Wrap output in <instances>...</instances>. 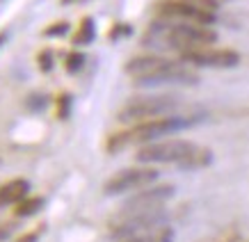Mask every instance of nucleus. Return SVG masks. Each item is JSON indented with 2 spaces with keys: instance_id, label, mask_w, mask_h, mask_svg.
<instances>
[{
  "instance_id": "obj_1",
  "label": "nucleus",
  "mask_w": 249,
  "mask_h": 242,
  "mask_svg": "<svg viewBox=\"0 0 249 242\" xmlns=\"http://www.w3.org/2000/svg\"><path fill=\"white\" fill-rule=\"evenodd\" d=\"M142 44L158 51H174V53H192L201 48H211L217 44V32L204 23H188V21H167L156 18L144 32Z\"/></svg>"
},
{
  "instance_id": "obj_2",
  "label": "nucleus",
  "mask_w": 249,
  "mask_h": 242,
  "mask_svg": "<svg viewBox=\"0 0 249 242\" xmlns=\"http://www.w3.org/2000/svg\"><path fill=\"white\" fill-rule=\"evenodd\" d=\"M142 165H176L181 169H204L213 162V151L190 139H158L135 153Z\"/></svg>"
},
{
  "instance_id": "obj_3",
  "label": "nucleus",
  "mask_w": 249,
  "mask_h": 242,
  "mask_svg": "<svg viewBox=\"0 0 249 242\" xmlns=\"http://www.w3.org/2000/svg\"><path fill=\"white\" fill-rule=\"evenodd\" d=\"M124 71L137 85H196L199 73L183 60H169L162 55H142L126 62Z\"/></svg>"
},
{
  "instance_id": "obj_4",
  "label": "nucleus",
  "mask_w": 249,
  "mask_h": 242,
  "mask_svg": "<svg viewBox=\"0 0 249 242\" xmlns=\"http://www.w3.org/2000/svg\"><path fill=\"white\" fill-rule=\"evenodd\" d=\"M206 117L204 114H172V117H162V119H151V121H142L135 123L133 128L124 130V133H114L107 139V151L117 153L126 146H135V144H149V142H158L160 137L174 135L178 130L192 128L196 123H201Z\"/></svg>"
},
{
  "instance_id": "obj_5",
  "label": "nucleus",
  "mask_w": 249,
  "mask_h": 242,
  "mask_svg": "<svg viewBox=\"0 0 249 242\" xmlns=\"http://www.w3.org/2000/svg\"><path fill=\"white\" fill-rule=\"evenodd\" d=\"M181 99L169 94H149V96H133V99L117 112L121 123H142V121L162 119L172 114H181Z\"/></svg>"
},
{
  "instance_id": "obj_6",
  "label": "nucleus",
  "mask_w": 249,
  "mask_h": 242,
  "mask_svg": "<svg viewBox=\"0 0 249 242\" xmlns=\"http://www.w3.org/2000/svg\"><path fill=\"white\" fill-rule=\"evenodd\" d=\"M176 194L174 185H158V188H144L137 194L124 201L121 208L114 212V217H130V215H140V212H153L160 210L169 199Z\"/></svg>"
},
{
  "instance_id": "obj_7",
  "label": "nucleus",
  "mask_w": 249,
  "mask_h": 242,
  "mask_svg": "<svg viewBox=\"0 0 249 242\" xmlns=\"http://www.w3.org/2000/svg\"><path fill=\"white\" fill-rule=\"evenodd\" d=\"M156 18H167V21H188V23H204L213 25L217 16L213 9L199 7L188 0H160L156 5Z\"/></svg>"
},
{
  "instance_id": "obj_8",
  "label": "nucleus",
  "mask_w": 249,
  "mask_h": 242,
  "mask_svg": "<svg viewBox=\"0 0 249 242\" xmlns=\"http://www.w3.org/2000/svg\"><path fill=\"white\" fill-rule=\"evenodd\" d=\"M158 181V172L153 167H133V169H121L119 174H114L110 181L103 185V192L107 197L126 194L133 190H144L151 183Z\"/></svg>"
},
{
  "instance_id": "obj_9",
  "label": "nucleus",
  "mask_w": 249,
  "mask_h": 242,
  "mask_svg": "<svg viewBox=\"0 0 249 242\" xmlns=\"http://www.w3.org/2000/svg\"><path fill=\"white\" fill-rule=\"evenodd\" d=\"M183 62H188L192 67H206V69H233L240 64V55L231 48H201L192 53H183Z\"/></svg>"
},
{
  "instance_id": "obj_10",
  "label": "nucleus",
  "mask_w": 249,
  "mask_h": 242,
  "mask_svg": "<svg viewBox=\"0 0 249 242\" xmlns=\"http://www.w3.org/2000/svg\"><path fill=\"white\" fill-rule=\"evenodd\" d=\"M30 194V181L25 178H14V181L0 185V208L12 204H18L21 199H25Z\"/></svg>"
},
{
  "instance_id": "obj_11",
  "label": "nucleus",
  "mask_w": 249,
  "mask_h": 242,
  "mask_svg": "<svg viewBox=\"0 0 249 242\" xmlns=\"http://www.w3.org/2000/svg\"><path fill=\"white\" fill-rule=\"evenodd\" d=\"M174 240V231L169 226H160V228H153V231H146V233H140V235H133L128 240H121V242H172Z\"/></svg>"
},
{
  "instance_id": "obj_12",
  "label": "nucleus",
  "mask_w": 249,
  "mask_h": 242,
  "mask_svg": "<svg viewBox=\"0 0 249 242\" xmlns=\"http://www.w3.org/2000/svg\"><path fill=\"white\" fill-rule=\"evenodd\" d=\"M94 37H96V25H94V18L91 16H85L83 21H80V25H78V32L76 37H73V46H89L91 41H94Z\"/></svg>"
},
{
  "instance_id": "obj_13",
  "label": "nucleus",
  "mask_w": 249,
  "mask_h": 242,
  "mask_svg": "<svg viewBox=\"0 0 249 242\" xmlns=\"http://www.w3.org/2000/svg\"><path fill=\"white\" fill-rule=\"evenodd\" d=\"M41 208H44V199L41 197H30V194H28L25 199H21V201L16 204L14 215L16 217H32V215H37Z\"/></svg>"
},
{
  "instance_id": "obj_14",
  "label": "nucleus",
  "mask_w": 249,
  "mask_h": 242,
  "mask_svg": "<svg viewBox=\"0 0 249 242\" xmlns=\"http://www.w3.org/2000/svg\"><path fill=\"white\" fill-rule=\"evenodd\" d=\"M85 53H80V51H73V53H69L67 55V60H64V69H67V73H78V71H83L85 67Z\"/></svg>"
},
{
  "instance_id": "obj_15",
  "label": "nucleus",
  "mask_w": 249,
  "mask_h": 242,
  "mask_svg": "<svg viewBox=\"0 0 249 242\" xmlns=\"http://www.w3.org/2000/svg\"><path fill=\"white\" fill-rule=\"evenodd\" d=\"M71 105H73V99L71 94H60L57 96V119H69L71 117Z\"/></svg>"
},
{
  "instance_id": "obj_16",
  "label": "nucleus",
  "mask_w": 249,
  "mask_h": 242,
  "mask_svg": "<svg viewBox=\"0 0 249 242\" xmlns=\"http://www.w3.org/2000/svg\"><path fill=\"white\" fill-rule=\"evenodd\" d=\"M37 67L41 73H51L55 67V62H53V53L48 51V48H44L41 53H37Z\"/></svg>"
},
{
  "instance_id": "obj_17",
  "label": "nucleus",
  "mask_w": 249,
  "mask_h": 242,
  "mask_svg": "<svg viewBox=\"0 0 249 242\" xmlns=\"http://www.w3.org/2000/svg\"><path fill=\"white\" fill-rule=\"evenodd\" d=\"M69 32V23L67 21H60V23H53L51 28H46L44 35L46 37H64Z\"/></svg>"
},
{
  "instance_id": "obj_18",
  "label": "nucleus",
  "mask_w": 249,
  "mask_h": 242,
  "mask_svg": "<svg viewBox=\"0 0 249 242\" xmlns=\"http://www.w3.org/2000/svg\"><path fill=\"white\" fill-rule=\"evenodd\" d=\"M126 35H130V28L126 25V23H117L112 30H110V35H107V37L112 39V41H117L119 37H126Z\"/></svg>"
},
{
  "instance_id": "obj_19",
  "label": "nucleus",
  "mask_w": 249,
  "mask_h": 242,
  "mask_svg": "<svg viewBox=\"0 0 249 242\" xmlns=\"http://www.w3.org/2000/svg\"><path fill=\"white\" fill-rule=\"evenodd\" d=\"M46 105H48V99H46V96H30V99H28V107L35 110V112H37V110H44Z\"/></svg>"
},
{
  "instance_id": "obj_20",
  "label": "nucleus",
  "mask_w": 249,
  "mask_h": 242,
  "mask_svg": "<svg viewBox=\"0 0 249 242\" xmlns=\"http://www.w3.org/2000/svg\"><path fill=\"white\" fill-rule=\"evenodd\" d=\"M14 231H16V224H14V222H7V224H0V242H2V240H7V238H9L12 233H14Z\"/></svg>"
},
{
  "instance_id": "obj_21",
  "label": "nucleus",
  "mask_w": 249,
  "mask_h": 242,
  "mask_svg": "<svg viewBox=\"0 0 249 242\" xmlns=\"http://www.w3.org/2000/svg\"><path fill=\"white\" fill-rule=\"evenodd\" d=\"M37 238H39V231H35V233L23 235V238H21V240H18V242H35V240H37Z\"/></svg>"
},
{
  "instance_id": "obj_22",
  "label": "nucleus",
  "mask_w": 249,
  "mask_h": 242,
  "mask_svg": "<svg viewBox=\"0 0 249 242\" xmlns=\"http://www.w3.org/2000/svg\"><path fill=\"white\" fill-rule=\"evenodd\" d=\"M7 41V32H0V48H2V44Z\"/></svg>"
},
{
  "instance_id": "obj_23",
  "label": "nucleus",
  "mask_w": 249,
  "mask_h": 242,
  "mask_svg": "<svg viewBox=\"0 0 249 242\" xmlns=\"http://www.w3.org/2000/svg\"><path fill=\"white\" fill-rule=\"evenodd\" d=\"M71 2H78V0H62V5H71Z\"/></svg>"
}]
</instances>
